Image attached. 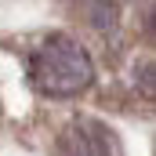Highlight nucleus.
Wrapping results in <instances>:
<instances>
[{
  "instance_id": "obj_1",
  "label": "nucleus",
  "mask_w": 156,
  "mask_h": 156,
  "mask_svg": "<svg viewBox=\"0 0 156 156\" xmlns=\"http://www.w3.org/2000/svg\"><path fill=\"white\" fill-rule=\"evenodd\" d=\"M94 80L91 55L66 33H51L29 55V83L44 98H76Z\"/></svg>"
},
{
  "instance_id": "obj_2",
  "label": "nucleus",
  "mask_w": 156,
  "mask_h": 156,
  "mask_svg": "<svg viewBox=\"0 0 156 156\" xmlns=\"http://www.w3.org/2000/svg\"><path fill=\"white\" fill-rule=\"evenodd\" d=\"M113 131L91 116L69 120L55 142V156H116L113 153Z\"/></svg>"
}]
</instances>
